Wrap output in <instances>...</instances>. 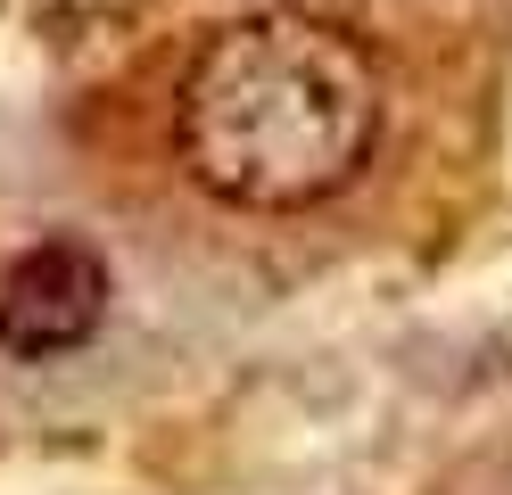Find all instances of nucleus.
<instances>
[{
	"instance_id": "obj_1",
	"label": "nucleus",
	"mask_w": 512,
	"mask_h": 495,
	"mask_svg": "<svg viewBox=\"0 0 512 495\" xmlns=\"http://www.w3.org/2000/svg\"><path fill=\"white\" fill-rule=\"evenodd\" d=\"M389 75L356 25L314 9H256L215 25L174 99L190 182L248 215L323 207L372 165Z\"/></svg>"
},
{
	"instance_id": "obj_2",
	"label": "nucleus",
	"mask_w": 512,
	"mask_h": 495,
	"mask_svg": "<svg viewBox=\"0 0 512 495\" xmlns=\"http://www.w3.org/2000/svg\"><path fill=\"white\" fill-rule=\"evenodd\" d=\"M108 297H116V281L91 240H42L0 264V347L17 363H58L100 339Z\"/></svg>"
}]
</instances>
